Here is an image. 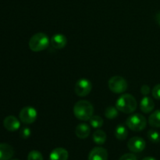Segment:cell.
<instances>
[{"instance_id": "22", "label": "cell", "mask_w": 160, "mask_h": 160, "mask_svg": "<svg viewBox=\"0 0 160 160\" xmlns=\"http://www.w3.org/2000/svg\"><path fill=\"white\" fill-rule=\"evenodd\" d=\"M28 160H43V156L40 152L33 150L28 154Z\"/></svg>"}, {"instance_id": "26", "label": "cell", "mask_w": 160, "mask_h": 160, "mask_svg": "<svg viewBox=\"0 0 160 160\" xmlns=\"http://www.w3.org/2000/svg\"><path fill=\"white\" fill-rule=\"evenodd\" d=\"M141 92L143 95H148L150 92V88L146 84L142 85V88H141Z\"/></svg>"}, {"instance_id": "23", "label": "cell", "mask_w": 160, "mask_h": 160, "mask_svg": "<svg viewBox=\"0 0 160 160\" xmlns=\"http://www.w3.org/2000/svg\"><path fill=\"white\" fill-rule=\"evenodd\" d=\"M31 129L28 128H23L20 131V135L22 138L27 139L31 136Z\"/></svg>"}, {"instance_id": "9", "label": "cell", "mask_w": 160, "mask_h": 160, "mask_svg": "<svg viewBox=\"0 0 160 160\" xmlns=\"http://www.w3.org/2000/svg\"><path fill=\"white\" fill-rule=\"evenodd\" d=\"M3 126L7 131L13 132L19 130L20 127V122L14 116H8L3 120Z\"/></svg>"}, {"instance_id": "21", "label": "cell", "mask_w": 160, "mask_h": 160, "mask_svg": "<svg viewBox=\"0 0 160 160\" xmlns=\"http://www.w3.org/2000/svg\"><path fill=\"white\" fill-rule=\"evenodd\" d=\"M90 124L94 128H100L103 125V120L98 116H92L90 119Z\"/></svg>"}, {"instance_id": "28", "label": "cell", "mask_w": 160, "mask_h": 160, "mask_svg": "<svg viewBox=\"0 0 160 160\" xmlns=\"http://www.w3.org/2000/svg\"><path fill=\"white\" fill-rule=\"evenodd\" d=\"M142 160H156L154 157H152V156H148V157H145Z\"/></svg>"}, {"instance_id": "16", "label": "cell", "mask_w": 160, "mask_h": 160, "mask_svg": "<svg viewBox=\"0 0 160 160\" xmlns=\"http://www.w3.org/2000/svg\"><path fill=\"white\" fill-rule=\"evenodd\" d=\"M128 135V129L123 125L120 124L115 129V136L118 140L123 141L127 138Z\"/></svg>"}, {"instance_id": "2", "label": "cell", "mask_w": 160, "mask_h": 160, "mask_svg": "<svg viewBox=\"0 0 160 160\" xmlns=\"http://www.w3.org/2000/svg\"><path fill=\"white\" fill-rule=\"evenodd\" d=\"M137 101L133 95L124 94L117 99L116 107L119 111L124 113H131L137 109Z\"/></svg>"}, {"instance_id": "24", "label": "cell", "mask_w": 160, "mask_h": 160, "mask_svg": "<svg viewBox=\"0 0 160 160\" xmlns=\"http://www.w3.org/2000/svg\"><path fill=\"white\" fill-rule=\"evenodd\" d=\"M152 96L156 99L160 100V84H156L152 89Z\"/></svg>"}, {"instance_id": "29", "label": "cell", "mask_w": 160, "mask_h": 160, "mask_svg": "<svg viewBox=\"0 0 160 160\" xmlns=\"http://www.w3.org/2000/svg\"><path fill=\"white\" fill-rule=\"evenodd\" d=\"M9 160H19V159H9Z\"/></svg>"}, {"instance_id": "18", "label": "cell", "mask_w": 160, "mask_h": 160, "mask_svg": "<svg viewBox=\"0 0 160 160\" xmlns=\"http://www.w3.org/2000/svg\"><path fill=\"white\" fill-rule=\"evenodd\" d=\"M148 123L153 128H160V110L155 111L150 115Z\"/></svg>"}, {"instance_id": "12", "label": "cell", "mask_w": 160, "mask_h": 160, "mask_svg": "<svg viewBox=\"0 0 160 160\" xmlns=\"http://www.w3.org/2000/svg\"><path fill=\"white\" fill-rule=\"evenodd\" d=\"M13 155L14 150L11 145L6 143L0 144V160H9Z\"/></svg>"}, {"instance_id": "7", "label": "cell", "mask_w": 160, "mask_h": 160, "mask_svg": "<svg viewBox=\"0 0 160 160\" xmlns=\"http://www.w3.org/2000/svg\"><path fill=\"white\" fill-rule=\"evenodd\" d=\"M92 89V84L89 80L81 78L77 81L74 86V92L79 97H85L88 95Z\"/></svg>"}, {"instance_id": "5", "label": "cell", "mask_w": 160, "mask_h": 160, "mask_svg": "<svg viewBox=\"0 0 160 160\" xmlns=\"http://www.w3.org/2000/svg\"><path fill=\"white\" fill-rule=\"evenodd\" d=\"M109 88L113 93L121 94L128 89V82L122 77L114 76L109 79Z\"/></svg>"}, {"instance_id": "4", "label": "cell", "mask_w": 160, "mask_h": 160, "mask_svg": "<svg viewBox=\"0 0 160 160\" xmlns=\"http://www.w3.org/2000/svg\"><path fill=\"white\" fill-rule=\"evenodd\" d=\"M126 124L129 129L133 131H141L146 128V119L142 114H134L128 117L126 120Z\"/></svg>"}, {"instance_id": "25", "label": "cell", "mask_w": 160, "mask_h": 160, "mask_svg": "<svg viewBox=\"0 0 160 160\" xmlns=\"http://www.w3.org/2000/svg\"><path fill=\"white\" fill-rule=\"evenodd\" d=\"M119 160H137V157L135 156V155L132 154V153H127V154L123 155Z\"/></svg>"}, {"instance_id": "8", "label": "cell", "mask_w": 160, "mask_h": 160, "mask_svg": "<svg viewBox=\"0 0 160 160\" xmlns=\"http://www.w3.org/2000/svg\"><path fill=\"white\" fill-rule=\"evenodd\" d=\"M146 146L145 141L140 137H133L128 141V147L133 152H141Z\"/></svg>"}, {"instance_id": "10", "label": "cell", "mask_w": 160, "mask_h": 160, "mask_svg": "<svg viewBox=\"0 0 160 160\" xmlns=\"http://www.w3.org/2000/svg\"><path fill=\"white\" fill-rule=\"evenodd\" d=\"M88 160H108V152L102 147H95L90 152Z\"/></svg>"}, {"instance_id": "11", "label": "cell", "mask_w": 160, "mask_h": 160, "mask_svg": "<svg viewBox=\"0 0 160 160\" xmlns=\"http://www.w3.org/2000/svg\"><path fill=\"white\" fill-rule=\"evenodd\" d=\"M52 46L56 49H62L67 45V39L65 35L62 34H56L52 37L50 41Z\"/></svg>"}, {"instance_id": "15", "label": "cell", "mask_w": 160, "mask_h": 160, "mask_svg": "<svg viewBox=\"0 0 160 160\" xmlns=\"http://www.w3.org/2000/svg\"><path fill=\"white\" fill-rule=\"evenodd\" d=\"M155 103L153 100L149 97H144L141 101L140 108L141 110L145 113H149L154 109Z\"/></svg>"}, {"instance_id": "13", "label": "cell", "mask_w": 160, "mask_h": 160, "mask_svg": "<svg viewBox=\"0 0 160 160\" xmlns=\"http://www.w3.org/2000/svg\"><path fill=\"white\" fill-rule=\"evenodd\" d=\"M68 158V152L63 148H55L49 155V160H67Z\"/></svg>"}, {"instance_id": "20", "label": "cell", "mask_w": 160, "mask_h": 160, "mask_svg": "<svg viewBox=\"0 0 160 160\" xmlns=\"http://www.w3.org/2000/svg\"><path fill=\"white\" fill-rule=\"evenodd\" d=\"M147 135L150 142L152 143H158L160 141V134L156 130H149L147 133Z\"/></svg>"}, {"instance_id": "1", "label": "cell", "mask_w": 160, "mask_h": 160, "mask_svg": "<svg viewBox=\"0 0 160 160\" xmlns=\"http://www.w3.org/2000/svg\"><path fill=\"white\" fill-rule=\"evenodd\" d=\"M94 108L92 103L87 100H81L73 106V114L80 120H89L93 116Z\"/></svg>"}, {"instance_id": "3", "label": "cell", "mask_w": 160, "mask_h": 160, "mask_svg": "<svg viewBox=\"0 0 160 160\" xmlns=\"http://www.w3.org/2000/svg\"><path fill=\"white\" fill-rule=\"evenodd\" d=\"M49 45V39L44 33H37L31 38L29 48L33 52H41L46 49Z\"/></svg>"}, {"instance_id": "19", "label": "cell", "mask_w": 160, "mask_h": 160, "mask_svg": "<svg viewBox=\"0 0 160 160\" xmlns=\"http://www.w3.org/2000/svg\"><path fill=\"white\" fill-rule=\"evenodd\" d=\"M105 116L109 120H113L118 116V109H117V107L115 108L113 106H109V107L106 109Z\"/></svg>"}, {"instance_id": "17", "label": "cell", "mask_w": 160, "mask_h": 160, "mask_svg": "<svg viewBox=\"0 0 160 160\" xmlns=\"http://www.w3.org/2000/svg\"><path fill=\"white\" fill-rule=\"evenodd\" d=\"M92 138L97 145H103L106 141V134L102 130H96L94 132Z\"/></svg>"}, {"instance_id": "27", "label": "cell", "mask_w": 160, "mask_h": 160, "mask_svg": "<svg viewBox=\"0 0 160 160\" xmlns=\"http://www.w3.org/2000/svg\"><path fill=\"white\" fill-rule=\"evenodd\" d=\"M156 21H157V23H159V25L160 26V12H158V13L156 14Z\"/></svg>"}, {"instance_id": "6", "label": "cell", "mask_w": 160, "mask_h": 160, "mask_svg": "<svg viewBox=\"0 0 160 160\" xmlns=\"http://www.w3.org/2000/svg\"><path fill=\"white\" fill-rule=\"evenodd\" d=\"M38 112L34 108L26 106L20 110L19 118L22 123L25 124H31L37 120Z\"/></svg>"}, {"instance_id": "14", "label": "cell", "mask_w": 160, "mask_h": 160, "mask_svg": "<svg viewBox=\"0 0 160 160\" xmlns=\"http://www.w3.org/2000/svg\"><path fill=\"white\" fill-rule=\"evenodd\" d=\"M91 128L88 124L85 123H80L75 129V134L81 139H84L90 135Z\"/></svg>"}]
</instances>
